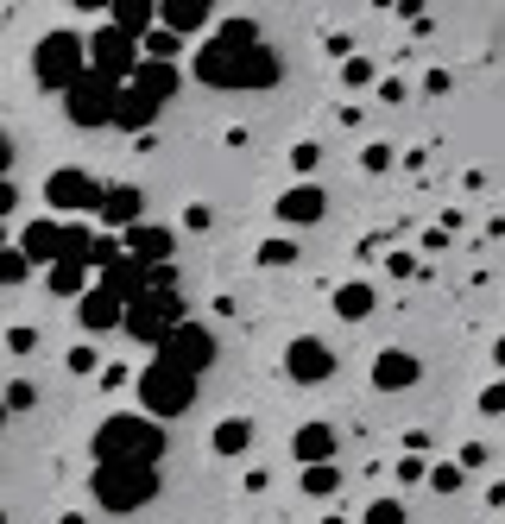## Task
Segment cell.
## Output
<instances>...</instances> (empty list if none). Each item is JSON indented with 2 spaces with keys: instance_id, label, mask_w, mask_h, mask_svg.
Here are the masks:
<instances>
[{
  "instance_id": "f546056e",
  "label": "cell",
  "mask_w": 505,
  "mask_h": 524,
  "mask_svg": "<svg viewBox=\"0 0 505 524\" xmlns=\"http://www.w3.org/2000/svg\"><path fill=\"white\" fill-rule=\"evenodd\" d=\"M0 405H7V417L32 411L38 405V386H32V379H7V386H0Z\"/></svg>"
},
{
  "instance_id": "816d5d0a",
  "label": "cell",
  "mask_w": 505,
  "mask_h": 524,
  "mask_svg": "<svg viewBox=\"0 0 505 524\" xmlns=\"http://www.w3.org/2000/svg\"><path fill=\"white\" fill-rule=\"evenodd\" d=\"M0 423H7V405H0Z\"/></svg>"
},
{
  "instance_id": "4316f807",
  "label": "cell",
  "mask_w": 505,
  "mask_h": 524,
  "mask_svg": "<svg viewBox=\"0 0 505 524\" xmlns=\"http://www.w3.org/2000/svg\"><path fill=\"white\" fill-rule=\"evenodd\" d=\"M139 57H146V64H177V57H184V38H171L165 26H152L146 38H139Z\"/></svg>"
},
{
  "instance_id": "1f68e13d",
  "label": "cell",
  "mask_w": 505,
  "mask_h": 524,
  "mask_svg": "<svg viewBox=\"0 0 505 524\" xmlns=\"http://www.w3.org/2000/svg\"><path fill=\"white\" fill-rule=\"evenodd\" d=\"M26 278H32V266H26V259H19V253L7 247V253H0V291H19Z\"/></svg>"
},
{
  "instance_id": "4fadbf2b",
  "label": "cell",
  "mask_w": 505,
  "mask_h": 524,
  "mask_svg": "<svg viewBox=\"0 0 505 524\" xmlns=\"http://www.w3.org/2000/svg\"><path fill=\"white\" fill-rule=\"evenodd\" d=\"M95 221H101V234H127L133 221H146V196H139V184H101L95 196Z\"/></svg>"
},
{
  "instance_id": "60d3db41",
  "label": "cell",
  "mask_w": 505,
  "mask_h": 524,
  "mask_svg": "<svg viewBox=\"0 0 505 524\" xmlns=\"http://www.w3.org/2000/svg\"><path fill=\"white\" fill-rule=\"evenodd\" d=\"M398 480H404V487H423V455H404L398 461Z\"/></svg>"
},
{
  "instance_id": "44dd1931",
  "label": "cell",
  "mask_w": 505,
  "mask_h": 524,
  "mask_svg": "<svg viewBox=\"0 0 505 524\" xmlns=\"http://www.w3.org/2000/svg\"><path fill=\"white\" fill-rule=\"evenodd\" d=\"M158 114H165V108H158V102H146V95H139V89H127V83H120V95H114V120H108V127H120V133H133V139H146Z\"/></svg>"
},
{
  "instance_id": "ffe728a7",
  "label": "cell",
  "mask_w": 505,
  "mask_h": 524,
  "mask_svg": "<svg viewBox=\"0 0 505 524\" xmlns=\"http://www.w3.org/2000/svg\"><path fill=\"white\" fill-rule=\"evenodd\" d=\"M335 449H341L335 423H297V436H291V461H297V468H316V461H335Z\"/></svg>"
},
{
  "instance_id": "d4e9b609",
  "label": "cell",
  "mask_w": 505,
  "mask_h": 524,
  "mask_svg": "<svg viewBox=\"0 0 505 524\" xmlns=\"http://www.w3.org/2000/svg\"><path fill=\"white\" fill-rule=\"evenodd\" d=\"M45 285H51V297H83V291H89V266L57 259V266H45Z\"/></svg>"
},
{
  "instance_id": "7bdbcfd3",
  "label": "cell",
  "mask_w": 505,
  "mask_h": 524,
  "mask_svg": "<svg viewBox=\"0 0 505 524\" xmlns=\"http://www.w3.org/2000/svg\"><path fill=\"white\" fill-rule=\"evenodd\" d=\"M386 266H392V278H417V253H392Z\"/></svg>"
},
{
  "instance_id": "7402d4cb",
  "label": "cell",
  "mask_w": 505,
  "mask_h": 524,
  "mask_svg": "<svg viewBox=\"0 0 505 524\" xmlns=\"http://www.w3.org/2000/svg\"><path fill=\"white\" fill-rule=\"evenodd\" d=\"M108 26H114V32H127L133 45H139V38L158 26V0H114V7H108Z\"/></svg>"
},
{
  "instance_id": "b9f144b4",
  "label": "cell",
  "mask_w": 505,
  "mask_h": 524,
  "mask_svg": "<svg viewBox=\"0 0 505 524\" xmlns=\"http://www.w3.org/2000/svg\"><path fill=\"white\" fill-rule=\"evenodd\" d=\"M449 89H455L449 70H430V76H423V95H449Z\"/></svg>"
},
{
  "instance_id": "83f0119b",
  "label": "cell",
  "mask_w": 505,
  "mask_h": 524,
  "mask_svg": "<svg viewBox=\"0 0 505 524\" xmlns=\"http://www.w3.org/2000/svg\"><path fill=\"white\" fill-rule=\"evenodd\" d=\"M89 247H95V228H89V221H64V259L89 266ZM89 278H95V272H89Z\"/></svg>"
},
{
  "instance_id": "8fae6325",
  "label": "cell",
  "mask_w": 505,
  "mask_h": 524,
  "mask_svg": "<svg viewBox=\"0 0 505 524\" xmlns=\"http://www.w3.org/2000/svg\"><path fill=\"white\" fill-rule=\"evenodd\" d=\"M120 253L139 259V266H171L177 259V228H165V221H133L127 234H114Z\"/></svg>"
},
{
  "instance_id": "5b68a950",
  "label": "cell",
  "mask_w": 505,
  "mask_h": 524,
  "mask_svg": "<svg viewBox=\"0 0 505 524\" xmlns=\"http://www.w3.org/2000/svg\"><path fill=\"white\" fill-rule=\"evenodd\" d=\"M133 392H139V405H146L152 423H171V417H184V411L196 405V379L177 373V367H165V360H146L139 379H133Z\"/></svg>"
},
{
  "instance_id": "d6986e66",
  "label": "cell",
  "mask_w": 505,
  "mask_h": 524,
  "mask_svg": "<svg viewBox=\"0 0 505 524\" xmlns=\"http://www.w3.org/2000/svg\"><path fill=\"white\" fill-rule=\"evenodd\" d=\"M127 89H139L146 102L165 108V102H177V89H184V70H177V64H146V57H139L133 76H127Z\"/></svg>"
},
{
  "instance_id": "681fc988",
  "label": "cell",
  "mask_w": 505,
  "mask_h": 524,
  "mask_svg": "<svg viewBox=\"0 0 505 524\" xmlns=\"http://www.w3.org/2000/svg\"><path fill=\"white\" fill-rule=\"evenodd\" d=\"M322 524H348V518H341V512H335V518H322Z\"/></svg>"
},
{
  "instance_id": "4dcf8cb0",
  "label": "cell",
  "mask_w": 505,
  "mask_h": 524,
  "mask_svg": "<svg viewBox=\"0 0 505 524\" xmlns=\"http://www.w3.org/2000/svg\"><path fill=\"white\" fill-rule=\"evenodd\" d=\"M341 83H348V89H373L379 70L367 64V57H341Z\"/></svg>"
},
{
  "instance_id": "9c48e42d",
  "label": "cell",
  "mask_w": 505,
  "mask_h": 524,
  "mask_svg": "<svg viewBox=\"0 0 505 524\" xmlns=\"http://www.w3.org/2000/svg\"><path fill=\"white\" fill-rule=\"evenodd\" d=\"M83 57H89L95 76H108V83H127L133 64H139V45H133L127 32H114V26H95V32L83 38Z\"/></svg>"
},
{
  "instance_id": "ac0fdd59",
  "label": "cell",
  "mask_w": 505,
  "mask_h": 524,
  "mask_svg": "<svg viewBox=\"0 0 505 524\" xmlns=\"http://www.w3.org/2000/svg\"><path fill=\"white\" fill-rule=\"evenodd\" d=\"M120 310H127V304H120L114 291H101L95 278H89V291L76 297V322H83V335H108V329H120Z\"/></svg>"
},
{
  "instance_id": "ab89813d",
  "label": "cell",
  "mask_w": 505,
  "mask_h": 524,
  "mask_svg": "<svg viewBox=\"0 0 505 524\" xmlns=\"http://www.w3.org/2000/svg\"><path fill=\"white\" fill-rule=\"evenodd\" d=\"M480 417H505V386H487V392H480Z\"/></svg>"
},
{
  "instance_id": "6da1fadb",
  "label": "cell",
  "mask_w": 505,
  "mask_h": 524,
  "mask_svg": "<svg viewBox=\"0 0 505 524\" xmlns=\"http://www.w3.org/2000/svg\"><path fill=\"white\" fill-rule=\"evenodd\" d=\"M190 70L196 83L209 89H228V95H253V89H278V51L266 45V32L253 26V19H215L209 32H202V45L190 51Z\"/></svg>"
},
{
  "instance_id": "f35d334b",
  "label": "cell",
  "mask_w": 505,
  "mask_h": 524,
  "mask_svg": "<svg viewBox=\"0 0 505 524\" xmlns=\"http://www.w3.org/2000/svg\"><path fill=\"white\" fill-rule=\"evenodd\" d=\"M38 348V329H7V354H32Z\"/></svg>"
},
{
  "instance_id": "484cf974",
  "label": "cell",
  "mask_w": 505,
  "mask_h": 524,
  "mask_svg": "<svg viewBox=\"0 0 505 524\" xmlns=\"http://www.w3.org/2000/svg\"><path fill=\"white\" fill-rule=\"evenodd\" d=\"M297 480H303V493H310V499H335V493H341V468H335V461L297 468Z\"/></svg>"
},
{
  "instance_id": "f907efd6",
  "label": "cell",
  "mask_w": 505,
  "mask_h": 524,
  "mask_svg": "<svg viewBox=\"0 0 505 524\" xmlns=\"http://www.w3.org/2000/svg\"><path fill=\"white\" fill-rule=\"evenodd\" d=\"M0 524H7V506H0Z\"/></svg>"
},
{
  "instance_id": "8992f818",
  "label": "cell",
  "mask_w": 505,
  "mask_h": 524,
  "mask_svg": "<svg viewBox=\"0 0 505 524\" xmlns=\"http://www.w3.org/2000/svg\"><path fill=\"white\" fill-rule=\"evenodd\" d=\"M177 322H184V291H146V297H133V304L120 310V329H127L139 348H158Z\"/></svg>"
},
{
  "instance_id": "7a4b0ae2",
  "label": "cell",
  "mask_w": 505,
  "mask_h": 524,
  "mask_svg": "<svg viewBox=\"0 0 505 524\" xmlns=\"http://www.w3.org/2000/svg\"><path fill=\"white\" fill-rule=\"evenodd\" d=\"M171 449V436H165V423H152L146 411H114V417H101V430L89 436V455H95V468H158Z\"/></svg>"
},
{
  "instance_id": "d6a6232c",
  "label": "cell",
  "mask_w": 505,
  "mask_h": 524,
  "mask_svg": "<svg viewBox=\"0 0 505 524\" xmlns=\"http://www.w3.org/2000/svg\"><path fill=\"white\" fill-rule=\"evenodd\" d=\"M404 512H411L404 499H373V506L360 512V524H404Z\"/></svg>"
},
{
  "instance_id": "ba28073f",
  "label": "cell",
  "mask_w": 505,
  "mask_h": 524,
  "mask_svg": "<svg viewBox=\"0 0 505 524\" xmlns=\"http://www.w3.org/2000/svg\"><path fill=\"white\" fill-rule=\"evenodd\" d=\"M114 95H120V83H108V76L83 70V76L64 89V120H70V127H83V133L108 127V120H114Z\"/></svg>"
},
{
  "instance_id": "836d02e7",
  "label": "cell",
  "mask_w": 505,
  "mask_h": 524,
  "mask_svg": "<svg viewBox=\"0 0 505 524\" xmlns=\"http://www.w3.org/2000/svg\"><path fill=\"white\" fill-rule=\"evenodd\" d=\"M253 259L278 272V266H291V259H297V247H291V240H259V253H253Z\"/></svg>"
},
{
  "instance_id": "f1b7e54d",
  "label": "cell",
  "mask_w": 505,
  "mask_h": 524,
  "mask_svg": "<svg viewBox=\"0 0 505 524\" xmlns=\"http://www.w3.org/2000/svg\"><path fill=\"white\" fill-rule=\"evenodd\" d=\"M461 480H468V474H461L455 461H436V468H423V487H430V493H442V499H449V493H461Z\"/></svg>"
},
{
  "instance_id": "52a82bcc",
  "label": "cell",
  "mask_w": 505,
  "mask_h": 524,
  "mask_svg": "<svg viewBox=\"0 0 505 524\" xmlns=\"http://www.w3.org/2000/svg\"><path fill=\"white\" fill-rule=\"evenodd\" d=\"M215 354H221L215 329H209V322H190V316H184V322H177V329H171V335L152 348V360H165V367L190 373V379H202V373H209V367H215Z\"/></svg>"
},
{
  "instance_id": "2e32d148",
  "label": "cell",
  "mask_w": 505,
  "mask_h": 524,
  "mask_svg": "<svg viewBox=\"0 0 505 524\" xmlns=\"http://www.w3.org/2000/svg\"><path fill=\"white\" fill-rule=\"evenodd\" d=\"M423 379V360L411 348H379L373 354V392H411Z\"/></svg>"
},
{
  "instance_id": "9a60e30c",
  "label": "cell",
  "mask_w": 505,
  "mask_h": 524,
  "mask_svg": "<svg viewBox=\"0 0 505 524\" xmlns=\"http://www.w3.org/2000/svg\"><path fill=\"white\" fill-rule=\"evenodd\" d=\"M322 215H329V190L310 184V177H297V184L278 196V221H285V228H316Z\"/></svg>"
},
{
  "instance_id": "5bb4252c",
  "label": "cell",
  "mask_w": 505,
  "mask_h": 524,
  "mask_svg": "<svg viewBox=\"0 0 505 524\" xmlns=\"http://www.w3.org/2000/svg\"><path fill=\"white\" fill-rule=\"evenodd\" d=\"M13 253L26 259L32 272H45V266H57V259H64V221H26V228H19V240H13Z\"/></svg>"
},
{
  "instance_id": "ee69618b",
  "label": "cell",
  "mask_w": 505,
  "mask_h": 524,
  "mask_svg": "<svg viewBox=\"0 0 505 524\" xmlns=\"http://www.w3.org/2000/svg\"><path fill=\"white\" fill-rule=\"evenodd\" d=\"M19 209V190H13V177H0V221H7Z\"/></svg>"
},
{
  "instance_id": "e575fe53",
  "label": "cell",
  "mask_w": 505,
  "mask_h": 524,
  "mask_svg": "<svg viewBox=\"0 0 505 524\" xmlns=\"http://www.w3.org/2000/svg\"><path fill=\"white\" fill-rule=\"evenodd\" d=\"M316 165H322V146H316V139H297V146H291V171H297V177H310Z\"/></svg>"
},
{
  "instance_id": "f6af8a7d",
  "label": "cell",
  "mask_w": 505,
  "mask_h": 524,
  "mask_svg": "<svg viewBox=\"0 0 505 524\" xmlns=\"http://www.w3.org/2000/svg\"><path fill=\"white\" fill-rule=\"evenodd\" d=\"M13 158H19V152H13V133L0 127V177H13Z\"/></svg>"
},
{
  "instance_id": "74e56055",
  "label": "cell",
  "mask_w": 505,
  "mask_h": 524,
  "mask_svg": "<svg viewBox=\"0 0 505 524\" xmlns=\"http://www.w3.org/2000/svg\"><path fill=\"white\" fill-rule=\"evenodd\" d=\"M360 165H367V171H392V146H386V139H373V146L360 152Z\"/></svg>"
},
{
  "instance_id": "7c38bea8",
  "label": "cell",
  "mask_w": 505,
  "mask_h": 524,
  "mask_svg": "<svg viewBox=\"0 0 505 524\" xmlns=\"http://www.w3.org/2000/svg\"><path fill=\"white\" fill-rule=\"evenodd\" d=\"M95 196H101V184H95L89 171H76V165H64V171L45 177V203H51L57 215H95Z\"/></svg>"
},
{
  "instance_id": "30bf717a",
  "label": "cell",
  "mask_w": 505,
  "mask_h": 524,
  "mask_svg": "<svg viewBox=\"0 0 505 524\" xmlns=\"http://www.w3.org/2000/svg\"><path fill=\"white\" fill-rule=\"evenodd\" d=\"M335 367H341V360H335V348L322 335H297L291 348H285V373L297 379V386H329Z\"/></svg>"
},
{
  "instance_id": "7dc6e473",
  "label": "cell",
  "mask_w": 505,
  "mask_h": 524,
  "mask_svg": "<svg viewBox=\"0 0 505 524\" xmlns=\"http://www.w3.org/2000/svg\"><path fill=\"white\" fill-rule=\"evenodd\" d=\"M209 221H215L209 203H190V209H184V228H209Z\"/></svg>"
},
{
  "instance_id": "bcb514c9",
  "label": "cell",
  "mask_w": 505,
  "mask_h": 524,
  "mask_svg": "<svg viewBox=\"0 0 505 524\" xmlns=\"http://www.w3.org/2000/svg\"><path fill=\"white\" fill-rule=\"evenodd\" d=\"M379 102H392V108H404V83H398V76H386V83H379Z\"/></svg>"
},
{
  "instance_id": "d590c367",
  "label": "cell",
  "mask_w": 505,
  "mask_h": 524,
  "mask_svg": "<svg viewBox=\"0 0 505 524\" xmlns=\"http://www.w3.org/2000/svg\"><path fill=\"white\" fill-rule=\"evenodd\" d=\"M64 367H70V373H76V379H89V373H95V367H101V354H95V348H89V341H76V348H70V354H64Z\"/></svg>"
},
{
  "instance_id": "3957f363",
  "label": "cell",
  "mask_w": 505,
  "mask_h": 524,
  "mask_svg": "<svg viewBox=\"0 0 505 524\" xmlns=\"http://www.w3.org/2000/svg\"><path fill=\"white\" fill-rule=\"evenodd\" d=\"M158 468H95L89 474V499H95V512H114V518H127V512H139V506H152L158 499Z\"/></svg>"
},
{
  "instance_id": "c3c4849f",
  "label": "cell",
  "mask_w": 505,
  "mask_h": 524,
  "mask_svg": "<svg viewBox=\"0 0 505 524\" xmlns=\"http://www.w3.org/2000/svg\"><path fill=\"white\" fill-rule=\"evenodd\" d=\"M7 247H13V240H7V221H0V253H7Z\"/></svg>"
},
{
  "instance_id": "277c9868",
  "label": "cell",
  "mask_w": 505,
  "mask_h": 524,
  "mask_svg": "<svg viewBox=\"0 0 505 524\" xmlns=\"http://www.w3.org/2000/svg\"><path fill=\"white\" fill-rule=\"evenodd\" d=\"M83 70H89V57H83V32L51 26V32L32 45V83H38V89H57V95H64Z\"/></svg>"
},
{
  "instance_id": "603a6c76",
  "label": "cell",
  "mask_w": 505,
  "mask_h": 524,
  "mask_svg": "<svg viewBox=\"0 0 505 524\" xmlns=\"http://www.w3.org/2000/svg\"><path fill=\"white\" fill-rule=\"evenodd\" d=\"M379 310V291L367 285V278H348V285H335V316L341 322H367Z\"/></svg>"
},
{
  "instance_id": "8d00e7d4",
  "label": "cell",
  "mask_w": 505,
  "mask_h": 524,
  "mask_svg": "<svg viewBox=\"0 0 505 524\" xmlns=\"http://www.w3.org/2000/svg\"><path fill=\"white\" fill-rule=\"evenodd\" d=\"M461 474H474V468H493V449L487 442H461V461H455Z\"/></svg>"
},
{
  "instance_id": "e0dca14e",
  "label": "cell",
  "mask_w": 505,
  "mask_h": 524,
  "mask_svg": "<svg viewBox=\"0 0 505 524\" xmlns=\"http://www.w3.org/2000/svg\"><path fill=\"white\" fill-rule=\"evenodd\" d=\"M158 26L171 38H196L215 26V0H158Z\"/></svg>"
},
{
  "instance_id": "cb8c5ba5",
  "label": "cell",
  "mask_w": 505,
  "mask_h": 524,
  "mask_svg": "<svg viewBox=\"0 0 505 524\" xmlns=\"http://www.w3.org/2000/svg\"><path fill=\"white\" fill-rule=\"evenodd\" d=\"M209 449L215 455H247L253 449V417H221L215 436H209Z\"/></svg>"
}]
</instances>
